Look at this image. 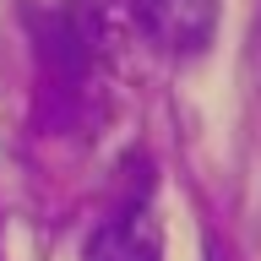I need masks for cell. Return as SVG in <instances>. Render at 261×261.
<instances>
[{
	"label": "cell",
	"mask_w": 261,
	"mask_h": 261,
	"mask_svg": "<svg viewBox=\"0 0 261 261\" xmlns=\"http://www.w3.org/2000/svg\"><path fill=\"white\" fill-rule=\"evenodd\" d=\"M130 22L163 55H201L218 33V0H130Z\"/></svg>",
	"instance_id": "cell-1"
},
{
	"label": "cell",
	"mask_w": 261,
	"mask_h": 261,
	"mask_svg": "<svg viewBox=\"0 0 261 261\" xmlns=\"http://www.w3.org/2000/svg\"><path fill=\"white\" fill-rule=\"evenodd\" d=\"M82 261H163V223L147 201H125L87 234Z\"/></svg>",
	"instance_id": "cell-2"
},
{
	"label": "cell",
	"mask_w": 261,
	"mask_h": 261,
	"mask_svg": "<svg viewBox=\"0 0 261 261\" xmlns=\"http://www.w3.org/2000/svg\"><path fill=\"white\" fill-rule=\"evenodd\" d=\"M207 261H228V256H223V250H218V245H207Z\"/></svg>",
	"instance_id": "cell-3"
}]
</instances>
